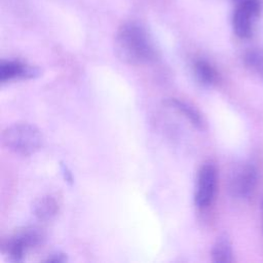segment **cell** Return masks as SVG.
I'll return each instance as SVG.
<instances>
[{
    "label": "cell",
    "mask_w": 263,
    "mask_h": 263,
    "mask_svg": "<svg viewBox=\"0 0 263 263\" xmlns=\"http://www.w3.org/2000/svg\"><path fill=\"white\" fill-rule=\"evenodd\" d=\"M117 58L128 65L148 64L155 58V48L146 29L137 22L122 24L114 38Z\"/></svg>",
    "instance_id": "obj_1"
},
{
    "label": "cell",
    "mask_w": 263,
    "mask_h": 263,
    "mask_svg": "<svg viewBox=\"0 0 263 263\" xmlns=\"http://www.w3.org/2000/svg\"><path fill=\"white\" fill-rule=\"evenodd\" d=\"M1 141L9 151L28 156L41 148L42 135L34 124L17 122L7 126L2 132Z\"/></svg>",
    "instance_id": "obj_2"
},
{
    "label": "cell",
    "mask_w": 263,
    "mask_h": 263,
    "mask_svg": "<svg viewBox=\"0 0 263 263\" xmlns=\"http://www.w3.org/2000/svg\"><path fill=\"white\" fill-rule=\"evenodd\" d=\"M258 179L257 168L252 162H241L232 167L228 175L229 194L237 199H246L255 190Z\"/></svg>",
    "instance_id": "obj_3"
},
{
    "label": "cell",
    "mask_w": 263,
    "mask_h": 263,
    "mask_svg": "<svg viewBox=\"0 0 263 263\" xmlns=\"http://www.w3.org/2000/svg\"><path fill=\"white\" fill-rule=\"evenodd\" d=\"M232 29L234 34L242 39L253 35L255 24L261 12L259 0H233Z\"/></svg>",
    "instance_id": "obj_4"
},
{
    "label": "cell",
    "mask_w": 263,
    "mask_h": 263,
    "mask_svg": "<svg viewBox=\"0 0 263 263\" xmlns=\"http://www.w3.org/2000/svg\"><path fill=\"white\" fill-rule=\"evenodd\" d=\"M43 240L42 231L33 226L24 227L12 234L5 242L3 251L7 259L13 263L21 262L26 252L39 246Z\"/></svg>",
    "instance_id": "obj_5"
},
{
    "label": "cell",
    "mask_w": 263,
    "mask_h": 263,
    "mask_svg": "<svg viewBox=\"0 0 263 263\" xmlns=\"http://www.w3.org/2000/svg\"><path fill=\"white\" fill-rule=\"evenodd\" d=\"M218 183L217 167L213 162H205L201 165L197 176L194 202L197 208H208L216 194Z\"/></svg>",
    "instance_id": "obj_6"
},
{
    "label": "cell",
    "mask_w": 263,
    "mask_h": 263,
    "mask_svg": "<svg viewBox=\"0 0 263 263\" xmlns=\"http://www.w3.org/2000/svg\"><path fill=\"white\" fill-rule=\"evenodd\" d=\"M41 71L33 66L24 64L20 61H1L0 63V80L5 82L13 78L31 79L38 77Z\"/></svg>",
    "instance_id": "obj_7"
},
{
    "label": "cell",
    "mask_w": 263,
    "mask_h": 263,
    "mask_svg": "<svg viewBox=\"0 0 263 263\" xmlns=\"http://www.w3.org/2000/svg\"><path fill=\"white\" fill-rule=\"evenodd\" d=\"M34 216L40 221L51 220L59 212V203L51 195H42L36 198L32 204Z\"/></svg>",
    "instance_id": "obj_8"
},
{
    "label": "cell",
    "mask_w": 263,
    "mask_h": 263,
    "mask_svg": "<svg viewBox=\"0 0 263 263\" xmlns=\"http://www.w3.org/2000/svg\"><path fill=\"white\" fill-rule=\"evenodd\" d=\"M211 257L215 263H229L233 261L231 241L226 234H221L213 245Z\"/></svg>",
    "instance_id": "obj_9"
},
{
    "label": "cell",
    "mask_w": 263,
    "mask_h": 263,
    "mask_svg": "<svg viewBox=\"0 0 263 263\" xmlns=\"http://www.w3.org/2000/svg\"><path fill=\"white\" fill-rule=\"evenodd\" d=\"M165 104L172 108H175L180 113H182L190 122L198 129L204 128V120L201 114L193 106L189 105L184 101L178 99H168L165 101Z\"/></svg>",
    "instance_id": "obj_10"
},
{
    "label": "cell",
    "mask_w": 263,
    "mask_h": 263,
    "mask_svg": "<svg viewBox=\"0 0 263 263\" xmlns=\"http://www.w3.org/2000/svg\"><path fill=\"white\" fill-rule=\"evenodd\" d=\"M193 71L197 80L203 85H213L218 80L216 70L204 60L195 61L193 64Z\"/></svg>",
    "instance_id": "obj_11"
},
{
    "label": "cell",
    "mask_w": 263,
    "mask_h": 263,
    "mask_svg": "<svg viewBox=\"0 0 263 263\" xmlns=\"http://www.w3.org/2000/svg\"><path fill=\"white\" fill-rule=\"evenodd\" d=\"M243 60L247 68L263 79V48L249 50Z\"/></svg>",
    "instance_id": "obj_12"
},
{
    "label": "cell",
    "mask_w": 263,
    "mask_h": 263,
    "mask_svg": "<svg viewBox=\"0 0 263 263\" xmlns=\"http://www.w3.org/2000/svg\"><path fill=\"white\" fill-rule=\"evenodd\" d=\"M66 261H67L66 255L64 253H61V252H57V253L51 254L45 260V262H48V263H62V262H66Z\"/></svg>",
    "instance_id": "obj_13"
},
{
    "label": "cell",
    "mask_w": 263,
    "mask_h": 263,
    "mask_svg": "<svg viewBox=\"0 0 263 263\" xmlns=\"http://www.w3.org/2000/svg\"><path fill=\"white\" fill-rule=\"evenodd\" d=\"M62 171H63V175H64L65 180L69 183H72L73 182V177H72V174L70 173V171L67 168V166L62 165Z\"/></svg>",
    "instance_id": "obj_14"
},
{
    "label": "cell",
    "mask_w": 263,
    "mask_h": 263,
    "mask_svg": "<svg viewBox=\"0 0 263 263\" xmlns=\"http://www.w3.org/2000/svg\"><path fill=\"white\" fill-rule=\"evenodd\" d=\"M262 209H263V203H262Z\"/></svg>",
    "instance_id": "obj_15"
}]
</instances>
